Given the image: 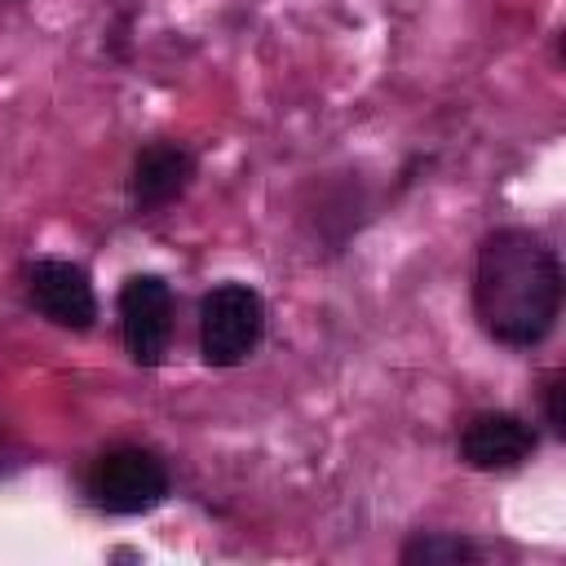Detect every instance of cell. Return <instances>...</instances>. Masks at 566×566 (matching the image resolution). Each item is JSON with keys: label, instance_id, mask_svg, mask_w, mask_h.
Instances as JSON below:
<instances>
[{"label": "cell", "instance_id": "6da1fadb", "mask_svg": "<svg viewBox=\"0 0 566 566\" xmlns=\"http://www.w3.org/2000/svg\"><path fill=\"white\" fill-rule=\"evenodd\" d=\"M473 314L482 332L509 349L539 345L562 314V261L522 226H500L478 243Z\"/></svg>", "mask_w": 566, "mask_h": 566}, {"label": "cell", "instance_id": "7a4b0ae2", "mask_svg": "<svg viewBox=\"0 0 566 566\" xmlns=\"http://www.w3.org/2000/svg\"><path fill=\"white\" fill-rule=\"evenodd\" d=\"M84 495H88L93 509L115 513V517L150 513L168 495V469H164V460L155 451L133 447V442H119V447H106L88 464Z\"/></svg>", "mask_w": 566, "mask_h": 566}, {"label": "cell", "instance_id": "3957f363", "mask_svg": "<svg viewBox=\"0 0 566 566\" xmlns=\"http://www.w3.org/2000/svg\"><path fill=\"white\" fill-rule=\"evenodd\" d=\"M265 336V301L248 283H217L199 301V354L208 367H239Z\"/></svg>", "mask_w": 566, "mask_h": 566}, {"label": "cell", "instance_id": "277c9868", "mask_svg": "<svg viewBox=\"0 0 566 566\" xmlns=\"http://www.w3.org/2000/svg\"><path fill=\"white\" fill-rule=\"evenodd\" d=\"M119 332L137 367H159L172 340V287L159 274H133L119 287Z\"/></svg>", "mask_w": 566, "mask_h": 566}, {"label": "cell", "instance_id": "5b68a950", "mask_svg": "<svg viewBox=\"0 0 566 566\" xmlns=\"http://www.w3.org/2000/svg\"><path fill=\"white\" fill-rule=\"evenodd\" d=\"M27 301L40 318L66 332H88L97 323V292L75 261H35L27 270Z\"/></svg>", "mask_w": 566, "mask_h": 566}, {"label": "cell", "instance_id": "8992f818", "mask_svg": "<svg viewBox=\"0 0 566 566\" xmlns=\"http://www.w3.org/2000/svg\"><path fill=\"white\" fill-rule=\"evenodd\" d=\"M535 429L513 416V411H478L464 429H460V460L478 473H495V469H517L522 460H531L535 451Z\"/></svg>", "mask_w": 566, "mask_h": 566}, {"label": "cell", "instance_id": "52a82bcc", "mask_svg": "<svg viewBox=\"0 0 566 566\" xmlns=\"http://www.w3.org/2000/svg\"><path fill=\"white\" fill-rule=\"evenodd\" d=\"M195 155L177 142H155L133 159V177H128V195L142 212L168 208L172 199H181L195 181Z\"/></svg>", "mask_w": 566, "mask_h": 566}, {"label": "cell", "instance_id": "ba28073f", "mask_svg": "<svg viewBox=\"0 0 566 566\" xmlns=\"http://www.w3.org/2000/svg\"><path fill=\"white\" fill-rule=\"evenodd\" d=\"M478 544L464 539V535H447V531H429V535H416L402 544L398 562L402 566H464V562H478Z\"/></svg>", "mask_w": 566, "mask_h": 566}, {"label": "cell", "instance_id": "9c48e42d", "mask_svg": "<svg viewBox=\"0 0 566 566\" xmlns=\"http://www.w3.org/2000/svg\"><path fill=\"white\" fill-rule=\"evenodd\" d=\"M562 394H566V371H553L544 380V416H548V429L562 438L566 433V411H562Z\"/></svg>", "mask_w": 566, "mask_h": 566}]
</instances>
